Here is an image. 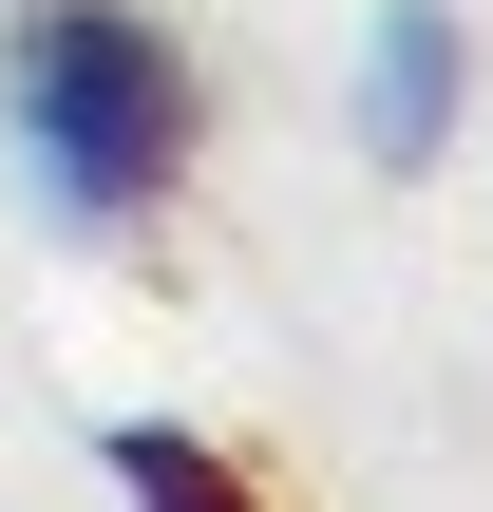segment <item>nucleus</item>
<instances>
[{
	"mask_svg": "<svg viewBox=\"0 0 493 512\" xmlns=\"http://www.w3.org/2000/svg\"><path fill=\"white\" fill-rule=\"evenodd\" d=\"M0 171L57 247H114L190 171V57L152 0H0Z\"/></svg>",
	"mask_w": 493,
	"mask_h": 512,
	"instance_id": "1",
	"label": "nucleus"
},
{
	"mask_svg": "<svg viewBox=\"0 0 493 512\" xmlns=\"http://www.w3.org/2000/svg\"><path fill=\"white\" fill-rule=\"evenodd\" d=\"M342 133H361V171H437L475 133V19L456 0H380L361 57H342Z\"/></svg>",
	"mask_w": 493,
	"mask_h": 512,
	"instance_id": "2",
	"label": "nucleus"
},
{
	"mask_svg": "<svg viewBox=\"0 0 493 512\" xmlns=\"http://www.w3.org/2000/svg\"><path fill=\"white\" fill-rule=\"evenodd\" d=\"M114 494H133V512H266L209 437H171V418H133V437H114Z\"/></svg>",
	"mask_w": 493,
	"mask_h": 512,
	"instance_id": "3",
	"label": "nucleus"
}]
</instances>
